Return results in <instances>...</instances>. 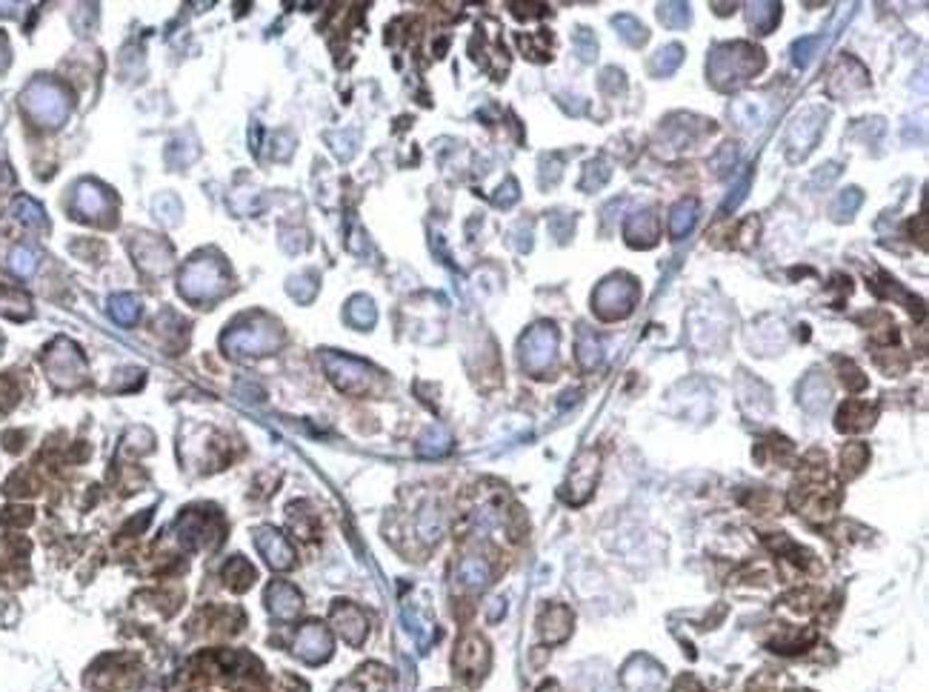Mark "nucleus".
I'll return each mask as SVG.
<instances>
[{
  "label": "nucleus",
  "mask_w": 929,
  "mask_h": 692,
  "mask_svg": "<svg viewBox=\"0 0 929 692\" xmlns=\"http://www.w3.org/2000/svg\"><path fill=\"white\" fill-rule=\"evenodd\" d=\"M790 504L798 515L810 518L815 524L830 521L835 515L840 504V490H838V481L827 472V461L803 466L801 478L795 481V487L790 492Z\"/></svg>",
  "instance_id": "f257e3e1"
},
{
  "label": "nucleus",
  "mask_w": 929,
  "mask_h": 692,
  "mask_svg": "<svg viewBox=\"0 0 929 692\" xmlns=\"http://www.w3.org/2000/svg\"><path fill=\"white\" fill-rule=\"evenodd\" d=\"M764 63L766 58L755 43L732 41V43H721L712 49V55L707 61V75L715 89L729 92L735 86L746 83L749 78H755L764 69Z\"/></svg>",
  "instance_id": "f03ea898"
},
{
  "label": "nucleus",
  "mask_w": 929,
  "mask_h": 692,
  "mask_svg": "<svg viewBox=\"0 0 929 692\" xmlns=\"http://www.w3.org/2000/svg\"><path fill=\"white\" fill-rule=\"evenodd\" d=\"M284 343V330L264 315H255L247 323L232 326L230 332L221 338V346L226 355L240 358V355H269L275 350H280Z\"/></svg>",
  "instance_id": "7ed1b4c3"
},
{
  "label": "nucleus",
  "mask_w": 929,
  "mask_h": 692,
  "mask_svg": "<svg viewBox=\"0 0 929 692\" xmlns=\"http://www.w3.org/2000/svg\"><path fill=\"white\" fill-rule=\"evenodd\" d=\"M321 360H324V369H326L329 380L346 395L366 397L380 387V372L372 369L370 363L358 360V358H349L341 352H324Z\"/></svg>",
  "instance_id": "20e7f679"
},
{
  "label": "nucleus",
  "mask_w": 929,
  "mask_h": 692,
  "mask_svg": "<svg viewBox=\"0 0 929 692\" xmlns=\"http://www.w3.org/2000/svg\"><path fill=\"white\" fill-rule=\"evenodd\" d=\"M641 298V286L633 275H609L592 292V309L601 321H624L633 315V309Z\"/></svg>",
  "instance_id": "39448f33"
},
{
  "label": "nucleus",
  "mask_w": 929,
  "mask_h": 692,
  "mask_svg": "<svg viewBox=\"0 0 929 692\" xmlns=\"http://www.w3.org/2000/svg\"><path fill=\"white\" fill-rule=\"evenodd\" d=\"M518 355H521V367L527 369L530 375L540 378L547 375L549 367L558 358V330L555 323L540 321L535 323L532 330H527V335L521 338L518 343Z\"/></svg>",
  "instance_id": "423d86ee"
},
{
  "label": "nucleus",
  "mask_w": 929,
  "mask_h": 692,
  "mask_svg": "<svg viewBox=\"0 0 929 692\" xmlns=\"http://www.w3.org/2000/svg\"><path fill=\"white\" fill-rule=\"evenodd\" d=\"M181 292L189 301H212L226 286V275L215 257H192L181 269Z\"/></svg>",
  "instance_id": "0eeeda50"
},
{
  "label": "nucleus",
  "mask_w": 929,
  "mask_h": 692,
  "mask_svg": "<svg viewBox=\"0 0 929 692\" xmlns=\"http://www.w3.org/2000/svg\"><path fill=\"white\" fill-rule=\"evenodd\" d=\"M23 107L41 126H61L69 115V98L58 83L34 80L23 92Z\"/></svg>",
  "instance_id": "6e6552de"
},
{
  "label": "nucleus",
  "mask_w": 929,
  "mask_h": 692,
  "mask_svg": "<svg viewBox=\"0 0 929 692\" xmlns=\"http://www.w3.org/2000/svg\"><path fill=\"white\" fill-rule=\"evenodd\" d=\"M489 664H493V652H489L486 638H481L475 632L464 635L458 641V647H455V659H452L455 676L466 684H478L489 672Z\"/></svg>",
  "instance_id": "1a4fd4ad"
},
{
  "label": "nucleus",
  "mask_w": 929,
  "mask_h": 692,
  "mask_svg": "<svg viewBox=\"0 0 929 692\" xmlns=\"http://www.w3.org/2000/svg\"><path fill=\"white\" fill-rule=\"evenodd\" d=\"M823 126H827V112H823L821 107H806L793 120L790 129H786V152H790V161L806 158V154L818 146V137H821Z\"/></svg>",
  "instance_id": "9d476101"
},
{
  "label": "nucleus",
  "mask_w": 929,
  "mask_h": 692,
  "mask_svg": "<svg viewBox=\"0 0 929 692\" xmlns=\"http://www.w3.org/2000/svg\"><path fill=\"white\" fill-rule=\"evenodd\" d=\"M598 463H601V455L595 453V449H586V453L575 458L572 472L564 483V492H560V498H564L567 504L572 507L586 504L595 490V481H598Z\"/></svg>",
  "instance_id": "9b49d317"
},
{
  "label": "nucleus",
  "mask_w": 929,
  "mask_h": 692,
  "mask_svg": "<svg viewBox=\"0 0 929 692\" xmlns=\"http://www.w3.org/2000/svg\"><path fill=\"white\" fill-rule=\"evenodd\" d=\"M46 369H49V378L63 389L78 387L83 372H86L78 346L69 343V341H58L55 346H52L49 355H46Z\"/></svg>",
  "instance_id": "f8f14e48"
},
{
  "label": "nucleus",
  "mask_w": 929,
  "mask_h": 692,
  "mask_svg": "<svg viewBox=\"0 0 929 692\" xmlns=\"http://www.w3.org/2000/svg\"><path fill=\"white\" fill-rule=\"evenodd\" d=\"M292 650H295L297 659L306 661V664H324V661H329L332 650H335V638H332L329 627L318 624V621H309V624H304L301 630H297Z\"/></svg>",
  "instance_id": "ddd939ff"
},
{
  "label": "nucleus",
  "mask_w": 929,
  "mask_h": 692,
  "mask_svg": "<svg viewBox=\"0 0 929 692\" xmlns=\"http://www.w3.org/2000/svg\"><path fill=\"white\" fill-rule=\"evenodd\" d=\"M666 681V672L650 655H635L621 669V684L626 692H661Z\"/></svg>",
  "instance_id": "4468645a"
},
{
  "label": "nucleus",
  "mask_w": 929,
  "mask_h": 692,
  "mask_svg": "<svg viewBox=\"0 0 929 692\" xmlns=\"http://www.w3.org/2000/svg\"><path fill=\"white\" fill-rule=\"evenodd\" d=\"M329 621L349 647H361L366 641V635H370V621H366L363 610L355 607L352 601H335Z\"/></svg>",
  "instance_id": "2eb2a0df"
},
{
  "label": "nucleus",
  "mask_w": 929,
  "mask_h": 692,
  "mask_svg": "<svg viewBox=\"0 0 929 692\" xmlns=\"http://www.w3.org/2000/svg\"><path fill=\"white\" fill-rule=\"evenodd\" d=\"M624 238H626V244L635 247V249H652L661 238V220H658L655 210L629 212V218L624 223Z\"/></svg>",
  "instance_id": "dca6fc26"
},
{
  "label": "nucleus",
  "mask_w": 929,
  "mask_h": 692,
  "mask_svg": "<svg viewBox=\"0 0 929 692\" xmlns=\"http://www.w3.org/2000/svg\"><path fill=\"white\" fill-rule=\"evenodd\" d=\"M572 624H575V615L564 603H549V607H543L538 615V632L543 638V644L549 647L564 644L572 635Z\"/></svg>",
  "instance_id": "f3484780"
},
{
  "label": "nucleus",
  "mask_w": 929,
  "mask_h": 692,
  "mask_svg": "<svg viewBox=\"0 0 929 692\" xmlns=\"http://www.w3.org/2000/svg\"><path fill=\"white\" fill-rule=\"evenodd\" d=\"M255 544H258V552L267 558V564L272 569H289L295 564V549L292 544L286 541V535L284 532H277L275 527H260L255 532Z\"/></svg>",
  "instance_id": "a211bd4d"
},
{
  "label": "nucleus",
  "mask_w": 929,
  "mask_h": 692,
  "mask_svg": "<svg viewBox=\"0 0 929 692\" xmlns=\"http://www.w3.org/2000/svg\"><path fill=\"white\" fill-rule=\"evenodd\" d=\"M867 69L858 63L855 58H844L835 69H832V75H830V83H827V92L830 98H849L852 92H861L867 89Z\"/></svg>",
  "instance_id": "6ab92c4d"
},
{
  "label": "nucleus",
  "mask_w": 929,
  "mask_h": 692,
  "mask_svg": "<svg viewBox=\"0 0 929 692\" xmlns=\"http://www.w3.org/2000/svg\"><path fill=\"white\" fill-rule=\"evenodd\" d=\"M264 601L277 621H295L304 610V595L289 581H272L264 593Z\"/></svg>",
  "instance_id": "aec40b11"
},
{
  "label": "nucleus",
  "mask_w": 929,
  "mask_h": 692,
  "mask_svg": "<svg viewBox=\"0 0 929 692\" xmlns=\"http://www.w3.org/2000/svg\"><path fill=\"white\" fill-rule=\"evenodd\" d=\"M878 418V407L869 401H847L840 404L835 415V429L838 432H864Z\"/></svg>",
  "instance_id": "412c9836"
},
{
  "label": "nucleus",
  "mask_w": 929,
  "mask_h": 692,
  "mask_svg": "<svg viewBox=\"0 0 929 692\" xmlns=\"http://www.w3.org/2000/svg\"><path fill=\"white\" fill-rule=\"evenodd\" d=\"M389 687V669L380 664H363L355 676H349L335 687V692H387Z\"/></svg>",
  "instance_id": "4be33fe9"
},
{
  "label": "nucleus",
  "mask_w": 929,
  "mask_h": 692,
  "mask_svg": "<svg viewBox=\"0 0 929 692\" xmlns=\"http://www.w3.org/2000/svg\"><path fill=\"white\" fill-rule=\"evenodd\" d=\"M455 581L466 586V590H483V586L493 581V566L481 556H466L461 558L458 569H455Z\"/></svg>",
  "instance_id": "5701e85b"
},
{
  "label": "nucleus",
  "mask_w": 929,
  "mask_h": 692,
  "mask_svg": "<svg viewBox=\"0 0 929 692\" xmlns=\"http://www.w3.org/2000/svg\"><path fill=\"white\" fill-rule=\"evenodd\" d=\"M75 206H78V212H80L83 218L98 220L103 212L109 210V195H107V189L98 186L95 181H86V183L78 186Z\"/></svg>",
  "instance_id": "b1692460"
},
{
  "label": "nucleus",
  "mask_w": 929,
  "mask_h": 692,
  "mask_svg": "<svg viewBox=\"0 0 929 692\" xmlns=\"http://www.w3.org/2000/svg\"><path fill=\"white\" fill-rule=\"evenodd\" d=\"M830 395H832V389L827 384V378H823L821 372H810L798 389V401L806 412H821L823 407H827Z\"/></svg>",
  "instance_id": "393cba45"
},
{
  "label": "nucleus",
  "mask_w": 929,
  "mask_h": 692,
  "mask_svg": "<svg viewBox=\"0 0 929 692\" xmlns=\"http://www.w3.org/2000/svg\"><path fill=\"white\" fill-rule=\"evenodd\" d=\"M575 358H577V367H581L584 372H592L595 367H601V360H604V343L592 330H586V326L577 330Z\"/></svg>",
  "instance_id": "a878e982"
},
{
  "label": "nucleus",
  "mask_w": 929,
  "mask_h": 692,
  "mask_svg": "<svg viewBox=\"0 0 929 692\" xmlns=\"http://www.w3.org/2000/svg\"><path fill=\"white\" fill-rule=\"evenodd\" d=\"M815 641V632L812 630H793V627H784L778 624L775 627V638H766V647H773L775 652H801L806 644H812Z\"/></svg>",
  "instance_id": "bb28decb"
},
{
  "label": "nucleus",
  "mask_w": 929,
  "mask_h": 692,
  "mask_svg": "<svg viewBox=\"0 0 929 692\" xmlns=\"http://www.w3.org/2000/svg\"><path fill=\"white\" fill-rule=\"evenodd\" d=\"M695 218H698V201L695 198H680L672 206V212H670V235L675 240L687 238L692 232V227H695Z\"/></svg>",
  "instance_id": "cd10ccee"
},
{
  "label": "nucleus",
  "mask_w": 929,
  "mask_h": 692,
  "mask_svg": "<svg viewBox=\"0 0 929 692\" xmlns=\"http://www.w3.org/2000/svg\"><path fill=\"white\" fill-rule=\"evenodd\" d=\"M729 115H732V120H735V124H738L741 129H752V126H761V124H764L766 109H764V100H758V98H744V100H735V103H732Z\"/></svg>",
  "instance_id": "c85d7f7f"
},
{
  "label": "nucleus",
  "mask_w": 929,
  "mask_h": 692,
  "mask_svg": "<svg viewBox=\"0 0 929 692\" xmlns=\"http://www.w3.org/2000/svg\"><path fill=\"white\" fill-rule=\"evenodd\" d=\"M746 21L755 34H769L781 21V4H752L746 9Z\"/></svg>",
  "instance_id": "c756f323"
},
{
  "label": "nucleus",
  "mask_w": 929,
  "mask_h": 692,
  "mask_svg": "<svg viewBox=\"0 0 929 692\" xmlns=\"http://www.w3.org/2000/svg\"><path fill=\"white\" fill-rule=\"evenodd\" d=\"M255 575H258L255 566L247 558H240V556H235L232 561H226V566H223V581L230 584V590H235V593L249 590Z\"/></svg>",
  "instance_id": "7c9ffc66"
},
{
  "label": "nucleus",
  "mask_w": 929,
  "mask_h": 692,
  "mask_svg": "<svg viewBox=\"0 0 929 692\" xmlns=\"http://www.w3.org/2000/svg\"><path fill=\"white\" fill-rule=\"evenodd\" d=\"M415 529L418 535L424 538L427 544H435L437 538H441V532H444V515L441 510H437V504H427L424 510L418 512L415 518Z\"/></svg>",
  "instance_id": "2f4dec72"
},
{
  "label": "nucleus",
  "mask_w": 929,
  "mask_h": 692,
  "mask_svg": "<svg viewBox=\"0 0 929 692\" xmlns=\"http://www.w3.org/2000/svg\"><path fill=\"white\" fill-rule=\"evenodd\" d=\"M867 463H869V449L861 441H852L840 449V472H844V478L861 475Z\"/></svg>",
  "instance_id": "473e14b6"
},
{
  "label": "nucleus",
  "mask_w": 929,
  "mask_h": 692,
  "mask_svg": "<svg viewBox=\"0 0 929 692\" xmlns=\"http://www.w3.org/2000/svg\"><path fill=\"white\" fill-rule=\"evenodd\" d=\"M346 318L352 326H358V330H372L375 321H378V309L372 304V298H366V295H355L352 301H349L346 306Z\"/></svg>",
  "instance_id": "72a5a7b5"
},
{
  "label": "nucleus",
  "mask_w": 929,
  "mask_h": 692,
  "mask_svg": "<svg viewBox=\"0 0 929 692\" xmlns=\"http://www.w3.org/2000/svg\"><path fill=\"white\" fill-rule=\"evenodd\" d=\"M449 446H452L449 432L444 426H429L424 432V438H420V444H418V453L427 455V458H441V455L449 453Z\"/></svg>",
  "instance_id": "f704fd0d"
},
{
  "label": "nucleus",
  "mask_w": 929,
  "mask_h": 692,
  "mask_svg": "<svg viewBox=\"0 0 929 692\" xmlns=\"http://www.w3.org/2000/svg\"><path fill=\"white\" fill-rule=\"evenodd\" d=\"M0 315L14 318V321H23V318L32 315V301L23 295V292H14V289H4V286H0Z\"/></svg>",
  "instance_id": "c9c22d12"
},
{
  "label": "nucleus",
  "mask_w": 929,
  "mask_h": 692,
  "mask_svg": "<svg viewBox=\"0 0 929 692\" xmlns=\"http://www.w3.org/2000/svg\"><path fill=\"white\" fill-rule=\"evenodd\" d=\"M403 621H407V630L415 635V641L420 647H429L432 635H435V624L427 618V613L418 610V607H407V610H403Z\"/></svg>",
  "instance_id": "e433bc0d"
},
{
  "label": "nucleus",
  "mask_w": 929,
  "mask_h": 692,
  "mask_svg": "<svg viewBox=\"0 0 929 692\" xmlns=\"http://www.w3.org/2000/svg\"><path fill=\"white\" fill-rule=\"evenodd\" d=\"M612 26L618 29L621 41H626L629 46H643L646 38H650V32H646V26L638 21V17H633V14H618L615 21H612Z\"/></svg>",
  "instance_id": "4c0bfd02"
},
{
  "label": "nucleus",
  "mask_w": 929,
  "mask_h": 692,
  "mask_svg": "<svg viewBox=\"0 0 929 692\" xmlns=\"http://www.w3.org/2000/svg\"><path fill=\"white\" fill-rule=\"evenodd\" d=\"M109 315L120 326H129V323H135L140 318V304L132 295H112L109 298Z\"/></svg>",
  "instance_id": "58836bf2"
},
{
  "label": "nucleus",
  "mask_w": 929,
  "mask_h": 692,
  "mask_svg": "<svg viewBox=\"0 0 929 692\" xmlns=\"http://www.w3.org/2000/svg\"><path fill=\"white\" fill-rule=\"evenodd\" d=\"M518 43H521V49L527 51V55H530L532 61H538V63H543V61H549V58H552V55H549V51H552L549 32H538V34H521Z\"/></svg>",
  "instance_id": "ea45409f"
},
{
  "label": "nucleus",
  "mask_w": 929,
  "mask_h": 692,
  "mask_svg": "<svg viewBox=\"0 0 929 692\" xmlns=\"http://www.w3.org/2000/svg\"><path fill=\"white\" fill-rule=\"evenodd\" d=\"M680 63H683V46L670 43V46L658 49V55H655V61H652V69H655L658 75L666 78V75H672Z\"/></svg>",
  "instance_id": "a19ab883"
},
{
  "label": "nucleus",
  "mask_w": 929,
  "mask_h": 692,
  "mask_svg": "<svg viewBox=\"0 0 929 692\" xmlns=\"http://www.w3.org/2000/svg\"><path fill=\"white\" fill-rule=\"evenodd\" d=\"M572 46L584 63H592L595 58H598V41H595V32H589L586 26H577L572 32Z\"/></svg>",
  "instance_id": "79ce46f5"
},
{
  "label": "nucleus",
  "mask_w": 929,
  "mask_h": 692,
  "mask_svg": "<svg viewBox=\"0 0 929 692\" xmlns=\"http://www.w3.org/2000/svg\"><path fill=\"white\" fill-rule=\"evenodd\" d=\"M286 515H289V527H292L297 535H301V538H312V535H314V524H318V521H314V515L309 512L306 504H292Z\"/></svg>",
  "instance_id": "37998d69"
},
{
  "label": "nucleus",
  "mask_w": 929,
  "mask_h": 692,
  "mask_svg": "<svg viewBox=\"0 0 929 692\" xmlns=\"http://www.w3.org/2000/svg\"><path fill=\"white\" fill-rule=\"evenodd\" d=\"M609 178H612V169L606 161H589L581 178V189L584 192H595V189H601Z\"/></svg>",
  "instance_id": "c03bdc74"
},
{
  "label": "nucleus",
  "mask_w": 929,
  "mask_h": 692,
  "mask_svg": "<svg viewBox=\"0 0 929 692\" xmlns=\"http://www.w3.org/2000/svg\"><path fill=\"white\" fill-rule=\"evenodd\" d=\"M861 201H864V195H861V189H844V192H840L838 198H835V203H832V215L838 218V220H844V218H852L855 212H858V206H861Z\"/></svg>",
  "instance_id": "a18cd8bd"
},
{
  "label": "nucleus",
  "mask_w": 929,
  "mask_h": 692,
  "mask_svg": "<svg viewBox=\"0 0 929 692\" xmlns=\"http://www.w3.org/2000/svg\"><path fill=\"white\" fill-rule=\"evenodd\" d=\"M835 367H838L840 380H844V387H847L849 392H861V389H867V375H864L861 369H858L849 358H835Z\"/></svg>",
  "instance_id": "49530a36"
},
{
  "label": "nucleus",
  "mask_w": 929,
  "mask_h": 692,
  "mask_svg": "<svg viewBox=\"0 0 929 692\" xmlns=\"http://www.w3.org/2000/svg\"><path fill=\"white\" fill-rule=\"evenodd\" d=\"M658 21L670 29H683L690 23V6L687 4H661L658 6Z\"/></svg>",
  "instance_id": "de8ad7c7"
},
{
  "label": "nucleus",
  "mask_w": 929,
  "mask_h": 692,
  "mask_svg": "<svg viewBox=\"0 0 929 692\" xmlns=\"http://www.w3.org/2000/svg\"><path fill=\"white\" fill-rule=\"evenodd\" d=\"M14 212H17V218H21L23 223H29V227H46L43 210L34 201H29V198H17L14 201Z\"/></svg>",
  "instance_id": "09e8293b"
},
{
  "label": "nucleus",
  "mask_w": 929,
  "mask_h": 692,
  "mask_svg": "<svg viewBox=\"0 0 929 692\" xmlns=\"http://www.w3.org/2000/svg\"><path fill=\"white\" fill-rule=\"evenodd\" d=\"M314 292H318V284H314V275H295V278L289 281V295L297 298L301 304L312 301L314 298Z\"/></svg>",
  "instance_id": "8fccbe9b"
},
{
  "label": "nucleus",
  "mask_w": 929,
  "mask_h": 692,
  "mask_svg": "<svg viewBox=\"0 0 929 692\" xmlns=\"http://www.w3.org/2000/svg\"><path fill=\"white\" fill-rule=\"evenodd\" d=\"M9 267H12L17 275H21V278H29V275L34 272V267H38V261H34V252H32V249H26V247H17V249L12 252V261H9Z\"/></svg>",
  "instance_id": "3c124183"
},
{
  "label": "nucleus",
  "mask_w": 929,
  "mask_h": 692,
  "mask_svg": "<svg viewBox=\"0 0 929 692\" xmlns=\"http://www.w3.org/2000/svg\"><path fill=\"white\" fill-rule=\"evenodd\" d=\"M818 46H821V38H801V41H795V46H793V61H795V66H810V61H812V55H815V51H818Z\"/></svg>",
  "instance_id": "603ef678"
},
{
  "label": "nucleus",
  "mask_w": 929,
  "mask_h": 692,
  "mask_svg": "<svg viewBox=\"0 0 929 692\" xmlns=\"http://www.w3.org/2000/svg\"><path fill=\"white\" fill-rule=\"evenodd\" d=\"M624 86H626V80H624V72H621V69H615V66L604 69V75H601V89H604L606 95H618V92H624Z\"/></svg>",
  "instance_id": "864d4df0"
},
{
  "label": "nucleus",
  "mask_w": 929,
  "mask_h": 692,
  "mask_svg": "<svg viewBox=\"0 0 929 692\" xmlns=\"http://www.w3.org/2000/svg\"><path fill=\"white\" fill-rule=\"evenodd\" d=\"M735 158H738V152H735V146H732V144H724L721 152H718L715 158H712V166H715L718 175H724L727 169H732V166H735Z\"/></svg>",
  "instance_id": "5fc2aeb1"
},
{
  "label": "nucleus",
  "mask_w": 929,
  "mask_h": 692,
  "mask_svg": "<svg viewBox=\"0 0 929 692\" xmlns=\"http://www.w3.org/2000/svg\"><path fill=\"white\" fill-rule=\"evenodd\" d=\"M549 227H552V232H555V238L560 240V244H564V240L572 235V229H575V220L572 218H560V215H555L552 220H549Z\"/></svg>",
  "instance_id": "6e6d98bb"
},
{
  "label": "nucleus",
  "mask_w": 929,
  "mask_h": 692,
  "mask_svg": "<svg viewBox=\"0 0 929 692\" xmlns=\"http://www.w3.org/2000/svg\"><path fill=\"white\" fill-rule=\"evenodd\" d=\"M518 201V183L510 178L506 181V186H501V195H495V203L498 206H512Z\"/></svg>",
  "instance_id": "4d7b16f0"
},
{
  "label": "nucleus",
  "mask_w": 929,
  "mask_h": 692,
  "mask_svg": "<svg viewBox=\"0 0 929 692\" xmlns=\"http://www.w3.org/2000/svg\"><path fill=\"white\" fill-rule=\"evenodd\" d=\"M821 169H827V172H818V175H815V183H823V186L832 183V181L840 175V166H838V164H827V166H821Z\"/></svg>",
  "instance_id": "13d9d810"
},
{
  "label": "nucleus",
  "mask_w": 929,
  "mask_h": 692,
  "mask_svg": "<svg viewBox=\"0 0 929 692\" xmlns=\"http://www.w3.org/2000/svg\"><path fill=\"white\" fill-rule=\"evenodd\" d=\"M538 692H564V689H560V684H555V681H547V684H540Z\"/></svg>",
  "instance_id": "bf43d9fd"
},
{
  "label": "nucleus",
  "mask_w": 929,
  "mask_h": 692,
  "mask_svg": "<svg viewBox=\"0 0 929 692\" xmlns=\"http://www.w3.org/2000/svg\"><path fill=\"white\" fill-rule=\"evenodd\" d=\"M712 6H718V14H729V12H735V4L729 6V4H712Z\"/></svg>",
  "instance_id": "052dcab7"
},
{
  "label": "nucleus",
  "mask_w": 929,
  "mask_h": 692,
  "mask_svg": "<svg viewBox=\"0 0 929 692\" xmlns=\"http://www.w3.org/2000/svg\"><path fill=\"white\" fill-rule=\"evenodd\" d=\"M441 692H446V689H441Z\"/></svg>",
  "instance_id": "680f3d73"
}]
</instances>
